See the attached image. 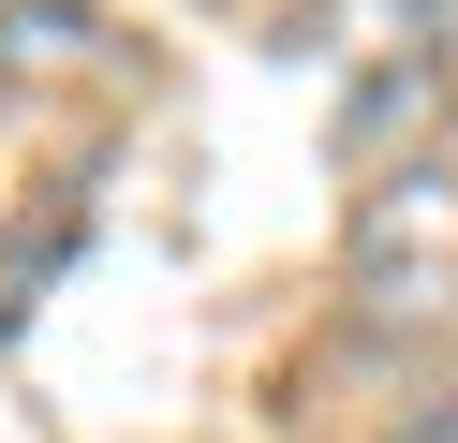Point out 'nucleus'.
Here are the masks:
<instances>
[{
	"mask_svg": "<svg viewBox=\"0 0 458 443\" xmlns=\"http://www.w3.org/2000/svg\"><path fill=\"white\" fill-rule=\"evenodd\" d=\"M444 74H458V0H444Z\"/></svg>",
	"mask_w": 458,
	"mask_h": 443,
	"instance_id": "nucleus-1",
	"label": "nucleus"
}]
</instances>
